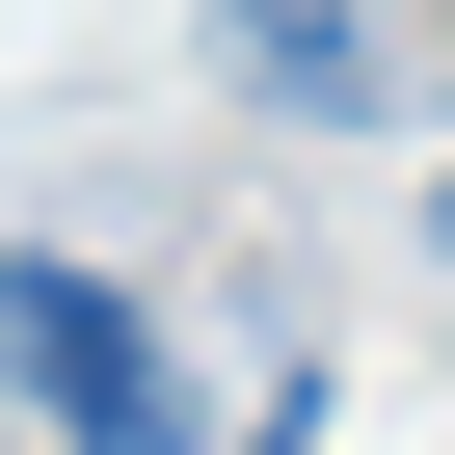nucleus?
<instances>
[{
  "instance_id": "f257e3e1",
  "label": "nucleus",
  "mask_w": 455,
  "mask_h": 455,
  "mask_svg": "<svg viewBox=\"0 0 455 455\" xmlns=\"http://www.w3.org/2000/svg\"><path fill=\"white\" fill-rule=\"evenodd\" d=\"M188 28L268 134H428L455 108V0H188Z\"/></svg>"
},
{
  "instance_id": "f03ea898",
  "label": "nucleus",
  "mask_w": 455,
  "mask_h": 455,
  "mask_svg": "<svg viewBox=\"0 0 455 455\" xmlns=\"http://www.w3.org/2000/svg\"><path fill=\"white\" fill-rule=\"evenodd\" d=\"M134 348H161V322H134L108 268H54V242H0V428H54V455H81V402H108Z\"/></svg>"
},
{
  "instance_id": "7ed1b4c3",
  "label": "nucleus",
  "mask_w": 455,
  "mask_h": 455,
  "mask_svg": "<svg viewBox=\"0 0 455 455\" xmlns=\"http://www.w3.org/2000/svg\"><path fill=\"white\" fill-rule=\"evenodd\" d=\"M81 455H188V348H134V375L81 402Z\"/></svg>"
},
{
  "instance_id": "20e7f679",
  "label": "nucleus",
  "mask_w": 455,
  "mask_h": 455,
  "mask_svg": "<svg viewBox=\"0 0 455 455\" xmlns=\"http://www.w3.org/2000/svg\"><path fill=\"white\" fill-rule=\"evenodd\" d=\"M242 455H322V375H268V402H242Z\"/></svg>"
}]
</instances>
